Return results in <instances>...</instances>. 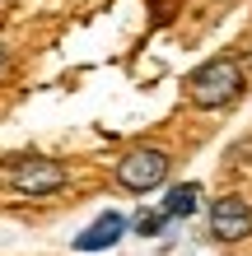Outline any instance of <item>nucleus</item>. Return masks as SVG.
<instances>
[{"mask_svg":"<svg viewBox=\"0 0 252 256\" xmlns=\"http://www.w3.org/2000/svg\"><path fill=\"white\" fill-rule=\"evenodd\" d=\"M168 182V154L164 149H131V154L117 163V186H126V191H154V186H164Z\"/></svg>","mask_w":252,"mask_h":256,"instance_id":"f03ea898","label":"nucleus"},{"mask_svg":"<svg viewBox=\"0 0 252 256\" xmlns=\"http://www.w3.org/2000/svg\"><path fill=\"white\" fill-rule=\"evenodd\" d=\"M243 88H247V74L233 56H210L187 74V102L201 112H219L229 102H238Z\"/></svg>","mask_w":252,"mask_h":256,"instance_id":"f257e3e1","label":"nucleus"},{"mask_svg":"<svg viewBox=\"0 0 252 256\" xmlns=\"http://www.w3.org/2000/svg\"><path fill=\"white\" fill-rule=\"evenodd\" d=\"M247 66H252V61H247Z\"/></svg>","mask_w":252,"mask_h":256,"instance_id":"1a4fd4ad","label":"nucleus"},{"mask_svg":"<svg viewBox=\"0 0 252 256\" xmlns=\"http://www.w3.org/2000/svg\"><path fill=\"white\" fill-rule=\"evenodd\" d=\"M5 61H10V56H5V42H0V70H5Z\"/></svg>","mask_w":252,"mask_h":256,"instance_id":"6e6552de","label":"nucleus"},{"mask_svg":"<svg viewBox=\"0 0 252 256\" xmlns=\"http://www.w3.org/2000/svg\"><path fill=\"white\" fill-rule=\"evenodd\" d=\"M126 233V214H117V210H108V214H98L89 228L75 238V252H103V247H117Z\"/></svg>","mask_w":252,"mask_h":256,"instance_id":"39448f33","label":"nucleus"},{"mask_svg":"<svg viewBox=\"0 0 252 256\" xmlns=\"http://www.w3.org/2000/svg\"><path fill=\"white\" fill-rule=\"evenodd\" d=\"M210 233L219 238V242H243V238L252 233V205L243 200V196H219V200L210 205Z\"/></svg>","mask_w":252,"mask_h":256,"instance_id":"20e7f679","label":"nucleus"},{"mask_svg":"<svg viewBox=\"0 0 252 256\" xmlns=\"http://www.w3.org/2000/svg\"><path fill=\"white\" fill-rule=\"evenodd\" d=\"M164 224H168V214H164V210H154V214H140V219H136V233L154 238L159 228H164Z\"/></svg>","mask_w":252,"mask_h":256,"instance_id":"0eeeda50","label":"nucleus"},{"mask_svg":"<svg viewBox=\"0 0 252 256\" xmlns=\"http://www.w3.org/2000/svg\"><path fill=\"white\" fill-rule=\"evenodd\" d=\"M196 196H201V186H196V182L173 186V191L164 196V214H168V219H187L191 210H196Z\"/></svg>","mask_w":252,"mask_h":256,"instance_id":"423d86ee","label":"nucleus"},{"mask_svg":"<svg viewBox=\"0 0 252 256\" xmlns=\"http://www.w3.org/2000/svg\"><path fill=\"white\" fill-rule=\"evenodd\" d=\"M66 168L56 158H19L10 168V186L19 191V196H52V191H61L66 186Z\"/></svg>","mask_w":252,"mask_h":256,"instance_id":"7ed1b4c3","label":"nucleus"}]
</instances>
